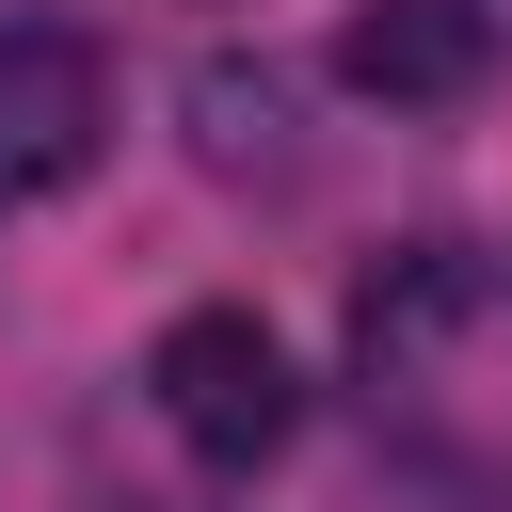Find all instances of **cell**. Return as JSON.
Returning a JSON list of instances; mask_svg holds the SVG:
<instances>
[{"mask_svg": "<svg viewBox=\"0 0 512 512\" xmlns=\"http://www.w3.org/2000/svg\"><path fill=\"white\" fill-rule=\"evenodd\" d=\"M144 384H160V432H176L192 464H272V448H288V416H304L288 336H272L256 304H176V320H160V352H144Z\"/></svg>", "mask_w": 512, "mask_h": 512, "instance_id": "cell-1", "label": "cell"}, {"mask_svg": "<svg viewBox=\"0 0 512 512\" xmlns=\"http://www.w3.org/2000/svg\"><path fill=\"white\" fill-rule=\"evenodd\" d=\"M112 144V64L64 16H0V192H80Z\"/></svg>", "mask_w": 512, "mask_h": 512, "instance_id": "cell-2", "label": "cell"}, {"mask_svg": "<svg viewBox=\"0 0 512 512\" xmlns=\"http://www.w3.org/2000/svg\"><path fill=\"white\" fill-rule=\"evenodd\" d=\"M192 144H208L224 176H256V160L288 144V64H240V48L192 64Z\"/></svg>", "mask_w": 512, "mask_h": 512, "instance_id": "cell-4", "label": "cell"}, {"mask_svg": "<svg viewBox=\"0 0 512 512\" xmlns=\"http://www.w3.org/2000/svg\"><path fill=\"white\" fill-rule=\"evenodd\" d=\"M336 80L384 96V112H448L496 80V0H368L336 32Z\"/></svg>", "mask_w": 512, "mask_h": 512, "instance_id": "cell-3", "label": "cell"}, {"mask_svg": "<svg viewBox=\"0 0 512 512\" xmlns=\"http://www.w3.org/2000/svg\"><path fill=\"white\" fill-rule=\"evenodd\" d=\"M448 304H464V272L416 240L400 272H368V288H352V352H368V368H400V352H432V336H448Z\"/></svg>", "mask_w": 512, "mask_h": 512, "instance_id": "cell-5", "label": "cell"}]
</instances>
